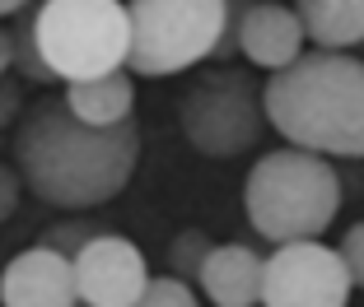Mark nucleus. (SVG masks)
Masks as SVG:
<instances>
[{"label": "nucleus", "mask_w": 364, "mask_h": 307, "mask_svg": "<svg viewBox=\"0 0 364 307\" xmlns=\"http://www.w3.org/2000/svg\"><path fill=\"white\" fill-rule=\"evenodd\" d=\"M140 159V130L85 126L70 117L61 98H43L14 126V172L47 205L61 210H94L122 196Z\"/></svg>", "instance_id": "obj_1"}, {"label": "nucleus", "mask_w": 364, "mask_h": 307, "mask_svg": "<svg viewBox=\"0 0 364 307\" xmlns=\"http://www.w3.org/2000/svg\"><path fill=\"white\" fill-rule=\"evenodd\" d=\"M243 210L267 242H318L341 210V177L322 154L276 149L252 163L243 182Z\"/></svg>", "instance_id": "obj_3"}, {"label": "nucleus", "mask_w": 364, "mask_h": 307, "mask_svg": "<svg viewBox=\"0 0 364 307\" xmlns=\"http://www.w3.org/2000/svg\"><path fill=\"white\" fill-rule=\"evenodd\" d=\"M61 103L70 107V117L85 121V126H122V121L131 117L136 89H131L127 70H112V74H98V79H80V84H70Z\"/></svg>", "instance_id": "obj_12"}, {"label": "nucleus", "mask_w": 364, "mask_h": 307, "mask_svg": "<svg viewBox=\"0 0 364 307\" xmlns=\"http://www.w3.org/2000/svg\"><path fill=\"white\" fill-rule=\"evenodd\" d=\"M210 238L201 233V228H187V233H178L173 238V247H168V270H173V279H196L201 275V261L210 256Z\"/></svg>", "instance_id": "obj_15"}, {"label": "nucleus", "mask_w": 364, "mask_h": 307, "mask_svg": "<svg viewBox=\"0 0 364 307\" xmlns=\"http://www.w3.org/2000/svg\"><path fill=\"white\" fill-rule=\"evenodd\" d=\"M19 121V84H5L0 79V126Z\"/></svg>", "instance_id": "obj_20"}, {"label": "nucleus", "mask_w": 364, "mask_h": 307, "mask_svg": "<svg viewBox=\"0 0 364 307\" xmlns=\"http://www.w3.org/2000/svg\"><path fill=\"white\" fill-rule=\"evenodd\" d=\"M294 19L304 43H318L322 52L364 43V0H294Z\"/></svg>", "instance_id": "obj_13"}, {"label": "nucleus", "mask_w": 364, "mask_h": 307, "mask_svg": "<svg viewBox=\"0 0 364 307\" xmlns=\"http://www.w3.org/2000/svg\"><path fill=\"white\" fill-rule=\"evenodd\" d=\"M89 238H98V228H85V223H56L52 233L43 238V247H47V252H56V256H65V261H70V256H75L80 247L89 242Z\"/></svg>", "instance_id": "obj_17"}, {"label": "nucleus", "mask_w": 364, "mask_h": 307, "mask_svg": "<svg viewBox=\"0 0 364 307\" xmlns=\"http://www.w3.org/2000/svg\"><path fill=\"white\" fill-rule=\"evenodd\" d=\"M10 52L19 65L23 79H33V84H52L56 74L43 65V56H38V43H33V5H23V10H14V28H10Z\"/></svg>", "instance_id": "obj_14"}, {"label": "nucleus", "mask_w": 364, "mask_h": 307, "mask_svg": "<svg viewBox=\"0 0 364 307\" xmlns=\"http://www.w3.org/2000/svg\"><path fill=\"white\" fill-rule=\"evenodd\" d=\"M0 307H80L70 261L47 247L19 252L0 275Z\"/></svg>", "instance_id": "obj_9"}, {"label": "nucleus", "mask_w": 364, "mask_h": 307, "mask_svg": "<svg viewBox=\"0 0 364 307\" xmlns=\"http://www.w3.org/2000/svg\"><path fill=\"white\" fill-rule=\"evenodd\" d=\"M127 65L136 74H178L205 56H229V0H131Z\"/></svg>", "instance_id": "obj_4"}, {"label": "nucleus", "mask_w": 364, "mask_h": 307, "mask_svg": "<svg viewBox=\"0 0 364 307\" xmlns=\"http://www.w3.org/2000/svg\"><path fill=\"white\" fill-rule=\"evenodd\" d=\"M182 135L210 159H234L252 149L267 130L262 117V94L243 70H215L201 74L178 103Z\"/></svg>", "instance_id": "obj_6"}, {"label": "nucleus", "mask_w": 364, "mask_h": 307, "mask_svg": "<svg viewBox=\"0 0 364 307\" xmlns=\"http://www.w3.org/2000/svg\"><path fill=\"white\" fill-rule=\"evenodd\" d=\"M19 196H23V182H19V172H14L10 163H0V223H5L14 210H19Z\"/></svg>", "instance_id": "obj_19"}, {"label": "nucleus", "mask_w": 364, "mask_h": 307, "mask_svg": "<svg viewBox=\"0 0 364 307\" xmlns=\"http://www.w3.org/2000/svg\"><path fill=\"white\" fill-rule=\"evenodd\" d=\"M234 52H243L262 70H285L289 61L304 56V28L289 5L262 0V5H243L234 28Z\"/></svg>", "instance_id": "obj_10"}, {"label": "nucleus", "mask_w": 364, "mask_h": 307, "mask_svg": "<svg viewBox=\"0 0 364 307\" xmlns=\"http://www.w3.org/2000/svg\"><path fill=\"white\" fill-rule=\"evenodd\" d=\"M131 307H196V294L182 284V279L159 275V279H150V284H145V294H140Z\"/></svg>", "instance_id": "obj_16"}, {"label": "nucleus", "mask_w": 364, "mask_h": 307, "mask_svg": "<svg viewBox=\"0 0 364 307\" xmlns=\"http://www.w3.org/2000/svg\"><path fill=\"white\" fill-rule=\"evenodd\" d=\"M196 284H201V294L215 307H257L262 303V256L238 242L210 247Z\"/></svg>", "instance_id": "obj_11"}, {"label": "nucleus", "mask_w": 364, "mask_h": 307, "mask_svg": "<svg viewBox=\"0 0 364 307\" xmlns=\"http://www.w3.org/2000/svg\"><path fill=\"white\" fill-rule=\"evenodd\" d=\"M10 61H14V52H10V28H0V79H5Z\"/></svg>", "instance_id": "obj_21"}, {"label": "nucleus", "mask_w": 364, "mask_h": 307, "mask_svg": "<svg viewBox=\"0 0 364 307\" xmlns=\"http://www.w3.org/2000/svg\"><path fill=\"white\" fill-rule=\"evenodd\" d=\"M336 256H341L346 275H350V289H364V219H360V223L350 228V233L341 238Z\"/></svg>", "instance_id": "obj_18"}, {"label": "nucleus", "mask_w": 364, "mask_h": 307, "mask_svg": "<svg viewBox=\"0 0 364 307\" xmlns=\"http://www.w3.org/2000/svg\"><path fill=\"white\" fill-rule=\"evenodd\" d=\"M70 270H75V298L85 307H131L150 284V265L140 247L117 233L89 238L70 256Z\"/></svg>", "instance_id": "obj_8"}, {"label": "nucleus", "mask_w": 364, "mask_h": 307, "mask_svg": "<svg viewBox=\"0 0 364 307\" xmlns=\"http://www.w3.org/2000/svg\"><path fill=\"white\" fill-rule=\"evenodd\" d=\"M28 0H0V14H14V10H23Z\"/></svg>", "instance_id": "obj_22"}, {"label": "nucleus", "mask_w": 364, "mask_h": 307, "mask_svg": "<svg viewBox=\"0 0 364 307\" xmlns=\"http://www.w3.org/2000/svg\"><path fill=\"white\" fill-rule=\"evenodd\" d=\"M33 43L43 65L65 79H98L127 65V5L122 0H47L33 10Z\"/></svg>", "instance_id": "obj_5"}, {"label": "nucleus", "mask_w": 364, "mask_h": 307, "mask_svg": "<svg viewBox=\"0 0 364 307\" xmlns=\"http://www.w3.org/2000/svg\"><path fill=\"white\" fill-rule=\"evenodd\" d=\"M350 275L336 247L285 242L262 261V307H346Z\"/></svg>", "instance_id": "obj_7"}, {"label": "nucleus", "mask_w": 364, "mask_h": 307, "mask_svg": "<svg viewBox=\"0 0 364 307\" xmlns=\"http://www.w3.org/2000/svg\"><path fill=\"white\" fill-rule=\"evenodd\" d=\"M262 117L289 149L364 159V61L346 52H304L262 84Z\"/></svg>", "instance_id": "obj_2"}]
</instances>
